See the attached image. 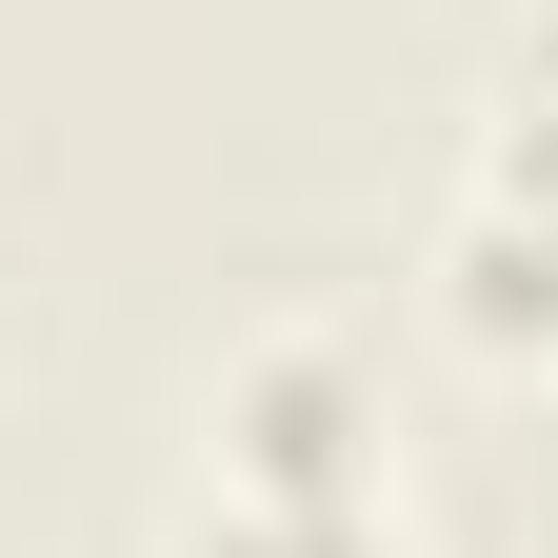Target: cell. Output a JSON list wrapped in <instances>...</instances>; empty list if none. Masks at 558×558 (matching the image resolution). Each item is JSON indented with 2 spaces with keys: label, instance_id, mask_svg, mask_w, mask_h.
<instances>
[{
  "label": "cell",
  "instance_id": "obj_1",
  "mask_svg": "<svg viewBox=\"0 0 558 558\" xmlns=\"http://www.w3.org/2000/svg\"><path fill=\"white\" fill-rule=\"evenodd\" d=\"M459 300L499 319V339H558V100L519 120V160H499V220L459 240Z\"/></svg>",
  "mask_w": 558,
  "mask_h": 558
},
{
  "label": "cell",
  "instance_id": "obj_2",
  "mask_svg": "<svg viewBox=\"0 0 558 558\" xmlns=\"http://www.w3.org/2000/svg\"><path fill=\"white\" fill-rule=\"evenodd\" d=\"M240 459H259V499H360V379L259 360L240 379Z\"/></svg>",
  "mask_w": 558,
  "mask_h": 558
},
{
  "label": "cell",
  "instance_id": "obj_3",
  "mask_svg": "<svg viewBox=\"0 0 558 558\" xmlns=\"http://www.w3.org/2000/svg\"><path fill=\"white\" fill-rule=\"evenodd\" d=\"M199 558H399V538H379L360 499H240V519L199 538Z\"/></svg>",
  "mask_w": 558,
  "mask_h": 558
}]
</instances>
